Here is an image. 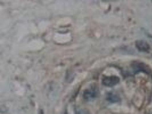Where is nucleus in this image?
<instances>
[{
	"instance_id": "nucleus-1",
	"label": "nucleus",
	"mask_w": 152,
	"mask_h": 114,
	"mask_svg": "<svg viewBox=\"0 0 152 114\" xmlns=\"http://www.w3.org/2000/svg\"><path fill=\"white\" fill-rule=\"evenodd\" d=\"M120 82V78L115 75L105 77L102 79V83L107 87H113L116 85Z\"/></svg>"
},
{
	"instance_id": "nucleus-2",
	"label": "nucleus",
	"mask_w": 152,
	"mask_h": 114,
	"mask_svg": "<svg viewBox=\"0 0 152 114\" xmlns=\"http://www.w3.org/2000/svg\"><path fill=\"white\" fill-rule=\"evenodd\" d=\"M99 91L96 88H91L86 90L83 93V98L87 101L95 99L98 96Z\"/></svg>"
},
{
	"instance_id": "nucleus-3",
	"label": "nucleus",
	"mask_w": 152,
	"mask_h": 114,
	"mask_svg": "<svg viewBox=\"0 0 152 114\" xmlns=\"http://www.w3.org/2000/svg\"><path fill=\"white\" fill-rule=\"evenodd\" d=\"M136 46L139 51L142 52H148L150 50V46L144 40H138L136 42Z\"/></svg>"
},
{
	"instance_id": "nucleus-4",
	"label": "nucleus",
	"mask_w": 152,
	"mask_h": 114,
	"mask_svg": "<svg viewBox=\"0 0 152 114\" xmlns=\"http://www.w3.org/2000/svg\"><path fill=\"white\" fill-rule=\"evenodd\" d=\"M133 68L135 71H146V66H143L142 64H133Z\"/></svg>"
},
{
	"instance_id": "nucleus-5",
	"label": "nucleus",
	"mask_w": 152,
	"mask_h": 114,
	"mask_svg": "<svg viewBox=\"0 0 152 114\" xmlns=\"http://www.w3.org/2000/svg\"><path fill=\"white\" fill-rule=\"evenodd\" d=\"M107 100L112 103H116L119 101V98L116 95L109 94L107 96Z\"/></svg>"
},
{
	"instance_id": "nucleus-6",
	"label": "nucleus",
	"mask_w": 152,
	"mask_h": 114,
	"mask_svg": "<svg viewBox=\"0 0 152 114\" xmlns=\"http://www.w3.org/2000/svg\"><path fill=\"white\" fill-rule=\"evenodd\" d=\"M76 114H90L87 111L85 110H80L76 112Z\"/></svg>"
}]
</instances>
